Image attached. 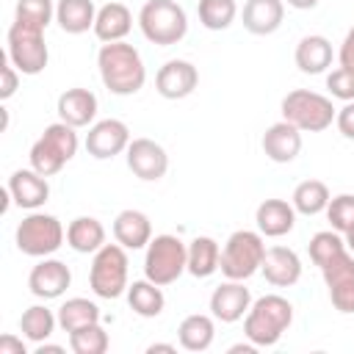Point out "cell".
<instances>
[{
  "instance_id": "obj_30",
  "label": "cell",
  "mask_w": 354,
  "mask_h": 354,
  "mask_svg": "<svg viewBox=\"0 0 354 354\" xmlns=\"http://www.w3.org/2000/svg\"><path fill=\"white\" fill-rule=\"evenodd\" d=\"M218 263L221 249L210 235H199L188 243V274H194L196 279H205L213 271H218Z\"/></svg>"
},
{
  "instance_id": "obj_35",
  "label": "cell",
  "mask_w": 354,
  "mask_h": 354,
  "mask_svg": "<svg viewBox=\"0 0 354 354\" xmlns=\"http://www.w3.org/2000/svg\"><path fill=\"white\" fill-rule=\"evenodd\" d=\"M69 348L75 354H105L108 351V332L97 324H86L69 332Z\"/></svg>"
},
{
  "instance_id": "obj_3",
  "label": "cell",
  "mask_w": 354,
  "mask_h": 354,
  "mask_svg": "<svg viewBox=\"0 0 354 354\" xmlns=\"http://www.w3.org/2000/svg\"><path fill=\"white\" fill-rule=\"evenodd\" d=\"M77 127L66 122H53L44 127V133L30 147V169H36L44 177L58 174L77 152Z\"/></svg>"
},
{
  "instance_id": "obj_9",
  "label": "cell",
  "mask_w": 354,
  "mask_h": 354,
  "mask_svg": "<svg viewBox=\"0 0 354 354\" xmlns=\"http://www.w3.org/2000/svg\"><path fill=\"white\" fill-rule=\"evenodd\" d=\"M6 41H8L6 55L19 69V75H39V72H44V66L50 61V53H47V44H44V30L22 25V22L14 19V25L8 28Z\"/></svg>"
},
{
  "instance_id": "obj_14",
  "label": "cell",
  "mask_w": 354,
  "mask_h": 354,
  "mask_svg": "<svg viewBox=\"0 0 354 354\" xmlns=\"http://www.w3.org/2000/svg\"><path fill=\"white\" fill-rule=\"evenodd\" d=\"M199 83V72L191 61H183V58H174V61H166L158 75H155V88L160 97L166 100H183L188 94H194Z\"/></svg>"
},
{
  "instance_id": "obj_39",
  "label": "cell",
  "mask_w": 354,
  "mask_h": 354,
  "mask_svg": "<svg viewBox=\"0 0 354 354\" xmlns=\"http://www.w3.org/2000/svg\"><path fill=\"white\" fill-rule=\"evenodd\" d=\"M326 88H329L332 97H337L343 102H351L354 100V72L351 69H343V66L332 69L326 75Z\"/></svg>"
},
{
  "instance_id": "obj_29",
  "label": "cell",
  "mask_w": 354,
  "mask_h": 354,
  "mask_svg": "<svg viewBox=\"0 0 354 354\" xmlns=\"http://www.w3.org/2000/svg\"><path fill=\"white\" fill-rule=\"evenodd\" d=\"M177 337H180V346L185 351H205V348H210V343L216 337V324H213L210 315L194 313V315L180 321Z\"/></svg>"
},
{
  "instance_id": "obj_10",
  "label": "cell",
  "mask_w": 354,
  "mask_h": 354,
  "mask_svg": "<svg viewBox=\"0 0 354 354\" xmlns=\"http://www.w3.org/2000/svg\"><path fill=\"white\" fill-rule=\"evenodd\" d=\"M64 243V227L50 213H28L17 227V249L28 257H47Z\"/></svg>"
},
{
  "instance_id": "obj_1",
  "label": "cell",
  "mask_w": 354,
  "mask_h": 354,
  "mask_svg": "<svg viewBox=\"0 0 354 354\" xmlns=\"http://www.w3.org/2000/svg\"><path fill=\"white\" fill-rule=\"evenodd\" d=\"M97 66L105 88L119 97H130L141 91L147 80V69L141 53L127 41H105L97 53Z\"/></svg>"
},
{
  "instance_id": "obj_21",
  "label": "cell",
  "mask_w": 354,
  "mask_h": 354,
  "mask_svg": "<svg viewBox=\"0 0 354 354\" xmlns=\"http://www.w3.org/2000/svg\"><path fill=\"white\" fill-rule=\"evenodd\" d=\"M97 116V97L88 88H66L58 97V119L72 127H88Z\"/></svg>"
},
{
  "instance_id": "obj_19",
  "label": "cell",
  "mask_w": 354,
  "mask_h": 354,
  "mask_svg": "<svg viewBox=\"0 0 354 354\" xmlns=\"http://www.w3.org/2000/svg\"><path fill=\"white\" fill-rule=\"evenodd\" d=\"M263 152L274 163H290L301 152V130L290 122H277L263 133Z\"/></svg>"
},
{
  "instance_id": "obj_24",
  "label": "cell",
  "mask_w": 354,
  "mask_h": 354,
  "mask_svg": "<svg viewBox=\"0 0 354 354\" xmlns=\"http://www.w3.org/2000/svg\"><path fill=\"white\" fill-rule=\"evenodd\" d=\"M133 28V14L124 3H105L97 8L94 33L100 41H122Z\"/></svg>"
},
{
  "instance_id": "obj_46",
  "label": "cell",
  "mask_w": 354,
  "mask_h": 354,
  "mask_svg": "<svg viewBox=\"0 0 354 354\" xmlns=\"http://www.w3.org/2000/svg\"><path fill=\"white\" fill-rule=\"evenodd\" d=\"M147 351H149V354H155V351H166V354H174L177 348H174L171 343H152V346H149Z\"/></svg>"
},
{
  "instance_id": "obj_17",
  "label": "cell",
  "mask_w": 354,
  "mask_h": 354,
  "mask_svg": "<svg viewBox=\"0 0 354 354\" xmlns=\"http://www.w3.org/2000/svg\"><path fill=\"white\" fill-rule=\"evenodd\" d=\"M6 188L11 194V202L17 207H25V210H36L50 199V183L36 169H17L8 177Z\"/></svg>"
},
{
  "instance_id": "obj_44",
  "label": "cell",
  "mask_w": 354,
  "mask_h": 354,
  "mask_svg": "<svg viewBox=\"0 0 354 354\" xmlns=\"http://www.w3.org/2000/svg\"><path fill=\"white\" fill-rule=\"evenodd\" d=\"M285 3L293 6V8H299V11H310V8L318 6V0H285Z\"/></svg>"
},
{
  "instance_id": "obj_43",
  "label": "cell",
  "mask_w": 354,
  "mask_h": 354,
  "mask_svg": "<svg viewBox=\"0 0 354 354\" xmlns=\"http://www.w3.org/2000/svg\"><path fill=\"white\" fill-rule=\"evenodd\" d=\"M0 354H25V343L14 335H3L0 337Z\"/></svg>"
},
{
  "instance_id": "obj_41",
  "label": "cell",
  "mask_w": 354,
  "mask_h": 354,
  "mask_svg": "<svg viewBox=\"0 0 354 354\" xmlns=\"http://www.w3.org/2000/svg\"><path fill=\"white\" fill-rule=\"evenodd\" d=\"M335 122H337L340 136H343V138H348V141H354V100H351V102H346V105L337 111Z\"/></svg>"
},
{
  "instance_id": "obj_32",
  "label": "cell",
  "mask_w": 354,
  "mask_h": 354,
  "mask_svg": "<svg viewBox=\"0 0 354 354\" xmlns=\"http://www.w3.org/2000/svg\"><path fill=\"white\" fill-rule=\"evenodd\" d=\"M100 321V307L83 296H75V299H66L61 307H58V326L64 332H75L86 324H97Z\"/></svg>"
},
{
  "instance_id": "obj_2",
  "label": "cell",
  "mask_w": 354,
  "mask_h": 354,
  "mask_svg": "<svg viewBox=\"0 0 354 354\" xmlns=\"http://www.w3.org/2000/svg\"><path fill=\"white\" fill-rule=\"evenodd\" d=\"M293 324V304L279 296V293H268L260 296L246 318H243V335L254 343V346H274L279 343V337L288 332V326Z\"/></svg>"
},
{
  "instance_id": "obj_28",
  "label": "cell",
  "mask_w": 354,
  "mask_h": 354,
  "mask_svg": "<svg viewBox=\"0 0 354 354\" xmlns=\"http://www.w3.org/2000/svg\"><path fill=\"white\" fill-rule=\"evenodd\" d=\"M127 304L141 318H158L166 307V296L152 279H136L133 285H127Z\"/></svg>"
},
{
  "instance_id": "obj_26",
  "label": "cell",
  "mask_w": 354,
  "mask_h": 354,
  "mask_svg": "<svg viewBox=\"0 0 354 354\" xmlns=\"http://www.w3.org/2000/svg\"><path fill=\"white\" fill-rule=\"evenodd\" d=\"M66 243L80 254H94L105 246V227L94 216H77L66 227Z\"/></svg>"
},
{
  "instance_id": "obj_11",
  "label": "cell",
  "mask_w": 354,
  "mask_h": 354,
  "mask_svg": "<svg viewBox=\"0 0 354 354\" xmlns=\"http://www.w3.org/2000/svg\"><path fill=\"white\" fill-rule=\"evenodd\" d=\"M324 282L329 288V299L337 313H354V252L346 249L332 257L324 268Z\"/></svg>"
},
{
  "instance_id": "obj_12",
  "label": "cell",
  "mask_w": 354,
  "mask_h": 354,
  "mask_svg": "<svg viewBox=\"0 0 354 354\" xmlns=\"http://www.w3.org/2000/svg\"><path fill=\"white\" fill-rule=\"evenodd\" d=\"M127 169L144 180V183H155L166 174L169 169V155L166 149L152 141V138H133L127 144Z\"/></svg>"
},
{
  "instance_id": "obj_36",
  "label": "cell",
  "mask_w": 354,
  "mask_h": 354,
  "mask_svg": "<svg viewBox=\"0 0 354 354\" xmlns=\"http://www.w3.org/2000/svg\"><path fill=\"white\" fill-rule=\"evenodd\" d=\"M348 246H346V238L337 232V230H324V232H315L313 238H310V260L318 266V268H324L332 257H337L340 252H346Z\"/></svg>"
},
{
  "instance_id": "obj_15",
  "label": "cell",
  "mask_w": 354,
  "mask_h": 354,
  "mask_svg": "<svg viewBox=\"0 0 354 354\" xmlns=\"http://www.w3.org/2000/svg\"><path fill=\"white\" fill-rule=\"evenodd\" d=\"M69 282H72V271L66 268V263H61L55 257H44L28 274V288L36 299H58V296H64Z\"/></svg>"
},
{
  "instance_id": "obj_37",
  "label": "cell",
  "mask_w": 354,
  "mask_h": 354,
  "mask_svg": "<svg viewBox=\"0 0 354 354\" xmlns=\"http://www.w3.org/2000/svg\"><path fill=\"white\" fill-rule=\"evenodd\" d=\"M53 17H55V6H53V0H17L14 19L22 22V25L47 30V25L53 22Z\"/></svg>"
},
{
  "instance_id": "obj_4",
  "label": "cell",
  "mask_w": 354,
  "mask_h": 354,
  "mask_svg": "<svg viewBox=\"0 0 354 354\" xmlns=\"http://www.w3.org/2000/svg\"><path fill=\"white\" fill-rule=\"evenodd\" d=\"M335 116H337V111H335L332 100L318 91L296 88V91H288L282 100V119L304 133L326 130L335 122Z\"/></svg>"
},
{
  "instance_id": "obj_23",
  "label": "cell",
  "mask_w": 354,
  "mask_h": 354,
  "mask_svg": "<svg viewBox=\"0 0 354 354\" xmlns=\"http://www.w3.org/2000/svg\"><path fill=\"white\" fill-rule=\"evenodd\" d=\"M113 238L116 243H122L124 249H144L152 241V224L149 216L141 210H122L113 218Z\"/></svg>"
},
{
  "instance_id": "obj_18",
  "label": "cell",
  "mask_w": 354,
  "mask_h": 354,
  "mask_svg": "<svg viewBox=\"0 0 354 354\" xmlns=\"http://www.w3.org/2000/svg\"><path fill=\"white\" fill-rule=\"evenodd\" d=\"M260 271H263V277H266L268 285H274V288H290L301 277V260L288 246H271V249H266V257H263Z\"/></svg>"
},
{
  "instance_id": "obj_5",
  "label": "cell",
  "mask_w": 354,
  "mask_h": 354,
  "mask_svg": "<svg viewBox=\"0 0 354 354\" xmlns=\"http://www.w3.org/2000/svg\"><path fill=\"white\" fill-rule=\"evenodd\" d=\"M141 33L160 47L177 44L188 33V17L174 0H147L138 14Z\"/></svg>"
},
{
  "instance_id": "obj_40",
  "label": "cell",
  "mask_w": 354,
  "mask_h": 354,
  "mask_svg": "<svg viewBox=\"0 0 354 354\" xmlns=\"http://www.w3.org/2000/svg\"><path fill=\"white\" fill-rule=\"evenodd\" d=\"M0 77H3V83H0V100H11L14 91L19 88V69L11 64L8 55H6L3 64H0Z\"/></svg>"
},
{
  "instance_id": "obj_42",
  "label": "cell",
  "mask_w": 354,
  "mask_h": 354,
  "mask_svg": "<svg viewBox=\"0 0 354 354\" xmlns=\"http://www.w3.org/2000/svg\"><path fill=\"white\" fill-rule=\"evenodd\" d=\"M337 61L343 69H351L354 72V28L346 33L343 44H340V53H337Z\"/></svg>"
},
{
  "instance_id": "obj_13",
  "label": "cell",
  "mask_w": 354,
  "mask_h": 354,
  "mask_svg": "<svg viewBox=\"0 0 354 354\" xmlns=\"http://www.w3.org/2000/svg\"><path fill=\"white\" fill-rule=\"evenodd\" d=\"M127 144H130V130L119 119H102L91 124L86 133V152L97 160H108L116 158L119 152H127Z\"/></svg>"
},
{
  "instance_id": "obj_38",
  "label": "cell",
  "mask_w": 354,
  "mask_h": 354,
  "mask_svg": "<svg viewBox=\"0 0 354 354\" xmlns=\"http://www.w3.org/2000/svg\"><path fill=\"white\" fill-rule=\"evenodd\" d=\"M326 218L332 224V230H337L340 235H346L354 227V194H337L329 199L326 205Z\"/></svg>"
},
{
  "instance_id": "obj_33",
  "label": "cell",
  "mask_w": 354,
  "mask_h": 354,
  "mask_svg": "<svg viewBox=\"0 0 354 354\" xmlns=\"http://www.w3.org/2000/svg\"><path fill=\"white\" fill-rule=\"evenodd\" d=\"M55 324H58V315H53V310H47L44 304H33L22 313L19 318V332L30 340V343H44L53 332H55Z\"/></svg>"
},
{
  "instance_id": "obj_6",
  "label": "cell",
  "mask_w": 354,
  "mask_h": 354,
  "mask_svg": "<svg viewBox=\"0 0 354 354\" xmlns=\"http://www.w3.org/2000/svg\"><path fill=\"white\" fill-rule=\"evenodd\" d=\"M183 271H188V246L177 235H155L147 243L144 277L163 288L177 282Z\"/></svg>"
},
{
  "instance_id": "obj_31",
  "label": "cell",
  "mask_w": 354,
  "mask_h": 354,
  "mask_svg": "<svg viewBox=\"0 0 354 354\" xmlns=\"http://www.w3.org/2000/svg\"><path fill=\"white\" fill-rule=\"evenodd\" d=\"M329 199H332V196H329L326 183H321V180H304V183L296 185L290 205H293L296 213H301V216H318V213L326 210Z\"/></svg>"
},
{
  "instance_id": "obj_16",
  "label": "cell",
  "mask_w": 354,
  "mask_h": 354,
  "mask_svg": "<svg viewBox=\"0 0 354 354\" xmlns=\"http://www.w3.org/2000/svg\"><path fill=\"white\" fill-rule=\"evenodd\" d=\"M252 307V293L249 288H243L241 279H230V282H221L213 296H210V313L216 321L221 324H235L241 321Z\"/></svg>"
},
{
  "instance_id": "obj_20",
  "label": "cell",
  "mask_w": 354,
  "mask_h": 354,
  "mask_svg": "<svg viewBox=\"0 0 354 354\" xmlns=\"http://www.w3.org/2000/svg\"><path fill=\"white\" fill-rule=\"evenodd\" d=\"M254 221H257V232L260 235H266V238H282L296 224V207L288 205L285 199H266V202L257 205Z\"/></svg>"
},
{
  "instance_id": "obj_34",
  "label": "cell",
  "mask_w": 354,
  "mask_h": 354,
  "mask_svg": "<svg viewBox=\"0 0 354 354\" xmlns=\"http://www.w3.org/2000/svg\"><path fill=\"white\" fill-rule=\"evenodd\" d=\"M196 14L207 30H227L235 22L238 6H235V0H199Z\"/></svg>"
},
{
  "instance_id": "obj_8",
  "label": "cell",
  "mask_w": 354,
  "mask_h": 354,
  "mask_svg": "<svg viewBox=\"0 0 354 354\" xmlns=\"http://www.w3.org/2000/svg\"><path fill=\"white\" fill-rule=\"evenodd\" d=\"M88 285L100 299H119L127 290V254L122 243H105L94 252Z\"/></svg>"
},
{
  "instance_id": "obj_27",
  "label": "cell",
  "mask_w": 354,
  "mask_h": 354,
  "mask_svg": "<svg viewBox=\"0 0 354 354\" xmlns=\"http://www.w3.org/2000/svg\"><path fill=\"white\" fill-rule=\"evenodd\" d=\"M97 19V8L91 0H58L55 6V22L61 25L64 33H86L88 28H94Z\"/></svg>"
},
{
  "instance_id": "obj_7",
  "label": "cell",
  "mask_w": 354,
  "mask_h": 354,
  "mask_svg": "<svg viewBox=\"0 0 354 354\" xmlns=\"http://www.w3.org/2000/svg\"><path fill=\"white\" fill-rule=\"evenodd\" d=\"M263 257H266V243H263V235L260 232H252V230H238L227 238L224 249H221V274L227 279H249L252 274L260 271L263 266Z\"/></svg>"
},
{
  "instance_id": "obj_22",
  "label": "cell",
  "mask_w": 354,
  "mask_h": 354,
  "mask_svg": "<svg viewBox=\"0 0 354 354\" xmlns=\"http://www.w3.org/2000/svg\"><path fill=\"white\" fill-rule=\"evenodd\" d=\"M285 19V0H246L243 28L254 36L274 33Z\"/></svg>"
},
{
  "instance_id": "obj_48",
  "label": "cell",
  "mask_w": 354,
  "mask_h": 354,
  "mask_svg": "<svg viewBox=\"0 0 354 354\" xmlns=\"http://www.w3.org/2000/svg\"><path fill=\"white\" fill-rule=\"evenodd\" d=\"M346 246H348V249L354 252V227H351V230L346 232Z\"/></svg>"
},
{
  "instance_id": "obj_47",
  "label": "cell",
  "mask_w": 354,
  "mask_h": 354,
  "mask_svg": "<svg viewBox=\"0 0 354 354\" xmlns=\"http://www.w3.org/2000/svg\"><path fill=\"white\" fill-rule=\"evenodd\" d=\"M254 348H257L254 343H249V346H243V343H241V346H232V348H230V354H241V351H243V354H252Z\"/></svg>"
},
{
  "instance_id": "obj_25",
  "label": "cell",
  "mask_w": 354,
  "mask_h": 354,
  "mask_svg": "<svg viewBox=\"0 0 354 354\" xmlns=\"http://www.w3.org/2000/svg\"><path fill=\"white\" fill-rule=\"evenodd\" d=\"M296 66L304 75H321L326 66H332V44L326 36H304L296 44Z\"/></svg>"
},
{
  "instance_id": "obj_45",
  "label": "cell",
  "mask_w": 354,
  "mask_h": 354,
  "mask_svg": "<svg viewBox=\"0 0 354 354\" xmlns=\"http://www.w3.org/2000/svg\"><path fill=\"white\" fill-rule=\"evenodd\" d=\"M64 348L61 346H50V343H39L36 346V354H61Z\"/></svg>"
}]
</instances>
